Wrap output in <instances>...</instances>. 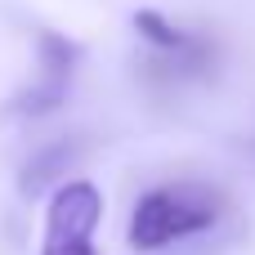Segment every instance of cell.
<instances>
[{
    "label": "cell",
    "instance_id": "3957f363",
    "mask_svg": "<svg viewBox=\"0 0 255 255\" xmlns=\"http://www.w3.org/2000/svg\"><path fill=\"white\" fill-rule=\"evenodd\" d=\"M76 58H81L76 40L40 27L36 31V76L13 94V108L9 112L13 117H45V112L63 108L67 103V90H72V76H76Z\"/></svg>",
    "mask_w": 255,
    "mask_h": 255
},
{
    "label": "cell",
    "instance_id": "6da1fadb",
    "mask_svg": "<svg viewBox=\"0 0 255 255\" xmlns=\"http://www.w3.org/2000/svg\"><path fill=\"white\" fill-rule=\"evenodd\" d=\"M229 215V193L206 179H170L148 188L130 211V247L139 255H157L175 242L211 233Z\"/></svg>",
    "mask_w": 255,
    "mask_h": 255
},
{
    "label": "cell",
    "instance_id": "7a4b0ae2",
    "mask_svg": "<svg viewBox=\"0 0 255 255\" xmlns=\"http://www.w3.org/2000/svg\"><path fill=\"white\" fill-rule=\"evenodd\" d=\"M103 220V193L90 179H67L45 206L40 255H99L94 229Z\"/></svg>",
    "mask_w": 255,
    "mask_h": 255
}]
</instances>
